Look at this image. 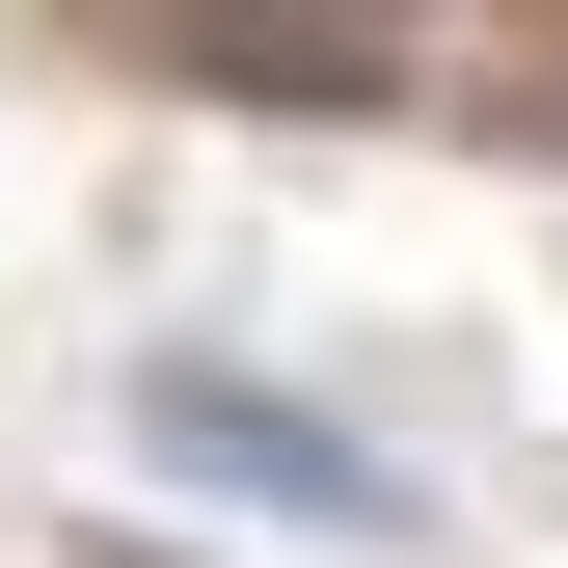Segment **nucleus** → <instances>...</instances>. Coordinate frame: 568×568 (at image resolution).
Listing matches in <instances>:
<instances>
[{
  "label": "nucleus",
  "mask_w": 568,
  "mask_h": 568,
  "mask_svg": "<svg viewBox=\"0 0 568 568\" xmlns=\"http://www.w3.org/2000/svg\"><path fill=\"white\" fill-rule=\"evenodd\" d=\"M163 460L244 487V515H298V541H406V460H352L325 406H271V379H163Z\"/></svg>",
  "instance_id": "obj_1"
}]
</instances>
